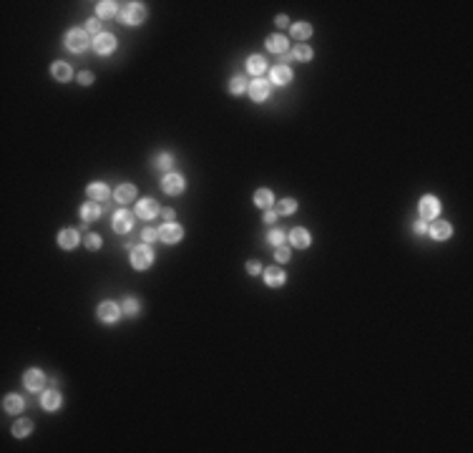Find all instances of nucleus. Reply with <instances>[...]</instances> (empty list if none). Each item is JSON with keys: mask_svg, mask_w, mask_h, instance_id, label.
<instances>
[{"mask_svg": "<svg viewBox=\"0 0 473 453\" xmlns=\"http://www.w3.org/2000/svg\"><path fill=\"white\" fill-rule=\"evenodd\" d=\"M119 15H121V20H124L126 25H138V23L146 18V8H143L141 3H129V5H124V10H121Z\"/></svg>", "mask_w": 473, "mask_h": 453, "instance_id": "obj_1", "label": "nucleus"}, {"mask_svg": "<svg viewBox=\"0 0 473 453\" xmlns=\"http://www.w3.org/2000/svg\"><path fill=\"white\" fill-rule=\"evenodd\" d=\"M66 46H68V51H73V53L86 51L88 48V33L86 30H70L66 36Z\"/></svg>", "mask_w": 473, "mask_h": 453, "instance_id": "obj_2", "label": "nucleus"}, {"mask_svg": "<svg viewBox=\"0 0 473 453\" xmlns=\"http://www.w3.org/2000/svg\"><path fill=\"white\" fill-rule=\"evenodd\" d=\"M181 237H184V229H181L179 224H174V222H166V224L159 229V239L166 242V245H176Z\"/></svg>", "mask_w": 473, "mask_h": 453, "instance_id": "obj_3", "label": "nucleus"}, {"mask_svg": "<svg viewBox=\"0 0 473 453\" xmlns=\"http://www.w3.org/2000/svg\"><path fill=\"white\" fill-rule=\"evenodd\" d=\"M151 262H154V252L149 247H134L131 250V264L136 269H146V267H151Z\"/></svg>", "mask_w": 473, "mask_h": 453, "instance_id": "obj_4", "label": "nucleus"}, {"mask_svg": "<svg viewBox=\"0 0 473 453\" xmlns=\"http://www.w3.org/2000/svg\"><path fill=\"white\" fill-rule=\"evenodd\" d=\"M438 212H441V201H438L435 196L428 194V196L420 199V217H423V219H435Z\"/></svg>", "mask_w": 473, "mask_h": 453, "instance_id": "obj_5", "label": "nucleus"}, {"mask_svg": "<svg viewBox=\"0 0 473 453\" xmlns=\"http://www.w3.org/2000/svg\"><path fill=\"white\" fill-rule=\"evenodd\" d=\"M93 48H96V53H101V56L116 51V36H111V33H101V36L93 41Z\"/></svg>", "mask_w": 473, "mask_h": 453, "instance_id": "obj_6", "label": "nucleus"}, {"mask_svg": "<svg viewBox=\"0 0 473 453\" xmlns=\"http://www.w3.org/2000/svg\"><path fill=\"white\" fill-rule=\"evenodd\" d=\"M247 91H249L252 101H265V98L270 96V83L262 81V78H254V81L247 86Z\"/></svg>", "mask_w": 473, "mask_h": 453, "instance_id": "obj_7", "label": "nucleus"}, {"mask_svg": "<svg viewBox=\"0 0 473 453\" xmlns=\"http://www.w3.org/2000/svg\"><path fill=\"white\" fill-rule=\"evenodd\" d=\"M121 307L116 305V302H101V307H98V318L103 320V323H116L119 318H121Z\"/></svg>", "mask_w": 473, "mask_h": 453, "instance_id": "obj_8", "label": "nucleus"}, {"mask_svg": "<svg viewBox=\"0 0 473 453\" xmlns=\"http://www.w3.org/2000/svg\"><path fill=\"white\" fill-rule=\"evenodd\" d=\"M161 187H164L166 194H181V192H184V177H179V174H166L164 182H161Z\"/></svg>", "mask_w": 473, "mask_h": 453, "instance_id": "obj_9", "label": "nucleus"}, {"mask_svg": "<svg viewBox=\"0 0 473 453\" xmlns=\"http://www.w3.org/2000/svg\"><path fill=\"white\" fill-rule=\"evenodd\" d=\"M136 214H138L141 219H151V217L159 214V204H156L154 199H141V201L136 204Z\"/></svg>", "mask_w": 473, "mask_h": 453, "instance_id": "obj_10", "label": "nucleus"}, {"mask_svg": "<svg viewBox=\"0 0 473 453\" xmlns=\"http://www.w3.org/2000/svg\"><path fill=\"white\" fill-rule=\"evenodd\" d=\"M23 380H25V388L33 390V393H35V390H41L43 386H46V375H43L41 370H35V368H33V370H28V373L23 375Z\"/></svg>", "mask_w": 473, "mask_h": 453, "instance_id": "obj_11", "label": "nucleus"}, {"mask_svg": "<svg viewBox=\"0 0 473 453\" xmlns=\"http://www.w3.org/2000/svg\"><path fill=\"white\" fill-rule=\"evenodd\" d=\"M270 78H272V83L274 86H287L289 81H292V71L287 68V65H274L272 68V73H270Z\"/></svg>", "mask_w": 473, "mask_h": 453, "instance_id": "obj_12", "label": "nucleus"}, {"mask_svg": "<svg viewBox=\"0 0 473 453\" xmlns=\"http://www.w3.org/2000/svg\"><path fill=\"white\" fill-rule=\"evenodd\" d=\"M131 224H134V217H131L129 212H116V214H114V229H116V232L124 234V232L131 229Z\"/></svg>", "mask_w": 473, "mask_h": 453, "instance_id": "obj_13", "label": "nucleus"}, {"mask_svg": "<svg viewBox=\"0 0 473 453\" xmlns=\"http://www.w3.org/2000/svg\"><path fill=\"white\" fill-rule=\"evenodd\" d=\"M265 280H267V285L270 287H282L284 285V269L282 267H267V272H265Z\"/></svg>", "mask_w": 473, "mask_h": 453, "instance_id": "obj_14", "label": "nucleus"}, {"mask_svg": "<svg viewBox=\"0 0 473 453\" xmlns=\"http://www.w3.org/2000/svg\"><path fill=\"white\" fill-rule=\"evenodd\" d=\"M116 201H119V204H131V201H136L134 184H121V187H116Z\"/></svg>", "mask_w": 473, "mask_h": 453, "instance_id": "obj_15", "label": "nucleus"}, {"mask_svg": "<svg viewBox=\"0 0 473 453\" xmlns=\"http://www.w3.org/2000/svg\"><path fill=\"white\" fill-rule=\"evenodd\" d=\"M289 242H292V247L305 250V247H310V234H307L302 227H297V229H292V232H289Z\"/></svg>", "mask_w": 473, "mask_h": 453, "instance_id": "obj_16", "label": "nucleus"}, {"mask_svg": "<svg viewBox=\"0 0 473 453\" xmlns=\"http://www.w3.org/2000/svg\"><path fill=\"white\" fill-rule=\"evenodd\" d=\"M41 405L46 410H58L61 408V393L58 390H46L43 398H41Z\"/></svg>", "mask_w": 473, "mask_h": 453, "instance_id": "obj_17", "label": "nucleus"}, {"mask_svg": "<svg viewBox=\"0 0 473 453\" xmlns=\"http://www.w3.org/2000/svg\"><path fill=\"white\" fill-rule=\"evenodd\" d=\"M51 76H53L56 81H70V78H73V71H70V65L68 63L58 61V63L51 65Z\"/></svg>", "mask_w": 473, "mask_h": 453, "instance_id": "obj_18", "label": "nucleus"}, {"mask_svg": "<svg viewBox=\"0 0 473 453\" xmlns=\"http://www.w3.org/2000/svg\"><path fill=\"white\" fill-rule=\"evenodd\" d=\"M108 187L106 184H101V182H93V184H88V196H91V201H103V199H108Z\"/></svg>", "mask_w": 473, "mask_h": 453, "instance_id": "obj_19", "label": "nucleus"}, {"mask_svg": "<svg viewBox=\"0 0 473 453\" xmlns=\"http://www.w3.org/2000/svg\"><path fill=\"white\" fill-rule=\"evenodd\" d=\"M78 239H81V237H78L76 229H63V232L58 234V245H61L63 250H73V247L78 245Z\"/></svg>", "mask_w": 473, "mask_h": 453, "instance_id": "obj_20", "label": "nucleus"}, {"mask_svg": "<svg viewBox=\"0 0 473 453\" xmlns=\"http://www.w3.org/2000/svg\"><path fill=\"white\" fill-rule=\"evenodd\" d=\"M430 237L433 239H448L451 237V224L448 222H435V224H430Z\"/></svg>", "mask_w": 473, "mask_h": 453, "instance_id": "obj_21", "label": "nucleus"}, {"mask_svg": "<svg viewBox=\"0 0 473 453\" xmlns=\"http://www.w3.org/2000/svg\"><path fill=\"white\" fill-rule=\"evenodd\" d=\"M3 408H5L8 413H20V410H23V398L15 395V393H10V395L3 398Z\"/></svg>", "mask_w": 473, "mask_h": 453, "instance_id": "obj_22", "label": "nucleus"}, {"mask_svg": "<svg viewBox=\"0 0 473 453\" xmlns=\"http://www.w3.org/2000/svg\"><path fill=\"white\" fill-rule=\"evenodd\" d=\"M81 217H83L86 222H93V219H98V217H101V206H98L96 201H88V204H83V206H81Z\"/></svg>", "mask_w": 473, "mask_h": 453, "instance_id": "obj_23", "label": "nucleus"}, {"mask_svg": "<svg viewBox=\"0 0 473 453\" xmlns=\"http://www.w3.org/2000/svg\"><path fill=\"white\" fill-rule=\"evenodd\" d=\"M267 48H270L272 53H282V56H284V51H287V38H284V36H270V38H267Z\"/></svg>", "mask_w": 473, "mask_h": 453, "instance_id": "obj_24", "label": "nucleus"}, {"mask_svg": "<svg viewBox=\"0 0 473 453\" xmlns=\"http://www.w3.org/2000/svg\"><path fill=\"white\" fill-rule=\"evenodd\" d=\"M254 204H257L260 209H270L272 204H274V196H272L270 189H260V192L254 194Z\"/></svg>", "mask_w": 473, "mask_h": 453, "instance_id": "obj_25", "label": "nucleus"}, {"mask_svg": "<svg viewBox=\"0 0 473 453\" xmlns=\"http://www.w3.org/2000/svg\"><path fill=\"white\" fill-rule=\"evenodd\" d=\"M310 36H312V25H310V23H295V25H292V38L305 41V38H310Z\"/></svg>", "mask_w": 473, "mask_h": 453, "instance_id": "obj_26", "label": "nucleus"}, {"mask_svg": "<svg viewBox=\"0 0 473 453\" xmlns=\"http://www.w3.org/2000/svg\"><path fill=\"white\" fill-rule=\"evenodd\" d=\"M265 68H267V63H265V58H262V56H249V61H247V71H249V73L260 76Z\"/></svg>", "mask_w": 473, "mask_h": 453, "instance_id": "obj_27", "label": "nucleus"}, {"mask_svg": "<svg viewBox=\"0 0 473 453\" xmlns=\"http://www.w3.org/2000/svg\"><path fill=\"white\" fill-rule=\"evenodd\" d=\"M30 431H33V423H30V421H25V418H23V421H18V423L13 426V436H15V438H25Z\"/></svg>", "mask_w": 473, "mask_h": 453, "instance_id": "obj_28", "label": "nucleus"}, {"mask_svg": "<svg viewBox=\"0 0 473 453\" xmlns=\"http://www.w3.org/2000/svg\"><path fill=\"white\" fill-rule=\"evenodd\" d=\"M114 15H116V3H108V0L98 3V18H114Z\"/></svg>", "mask_w": 473, "mask_h": 453, "instance_id": "obj_29", "label": "nucleus"}, {"mask_svg": "<svg viewBox=\"0 0 473 453\" xmlns=\"http://www.w3.org/2000/svg\"><path fill=\"white\" fill-rule=\"evenodd\" d=\"M292 58H297V61H310V58H312V48H310V46H295Z\"/></svg>", "mask_w": 473, "mask_h": 453, "instance_id": "obj_30", "label": "nucleus"}, {"mask_svg": "<svg viewBox=\"0 0 473 453\" xmlns=\"http://www.w3.org/2000/svg\"><path fill=\"white\" fill-rule=\"evenodd\" d=\"M247 86H249V83H247V81H244L242 76H234V78L229 81V91H232L234 96H237V93H242V91H244Z\"/></svg>", "mask_w": 473, "mask_h": 453, "instance_id": "obj_31", "label": "nucleus"}, {"mask_svg": "<svg viewBox=\"0 0 473 453\" xmlns=\"http://www.w3.org/2000/svg\"><path fill=\"white\" fill-rule=\"evenodd\" d=\"M297 209V201L295 199H282L279 204H277V214H292Z\"/></svg>", "mask_w": 473, "mask_h": 453, "instance_id": "obj_32", "label": "nucleus"}, {"mask_svg": "<svg viewBox=\"0 0 473 453\" xmlns=\"http://www.w3.org/2000/svg\"><path fill=\"white\" fill-rule=\"evenodd\" d=\"M86 33H93L96 38L101 36V20L98 18H91L88 23H86Z\"/></svg>", "mask_w": 473, "mask_h": 453, "instance_id": "obj_33", "label": "nucleus"}, {"mask_svg": "<svg viewBox=\"0 0 473 453\" xmlns=\"http://www.w3.org/2000/svg\"><path fill=\"white\" fill-rule=\"evenodd\" d=\"M121 307H124V312H126V315H136V312H138V302H136L134 297H126Z\"/></svg>", "mask_w": 473, "mask_h": 453, "instance_id": "obj_34", "label": "nucleus"}, {"mask_svg": "<svg viewBox=\"0 0 473 453\" xmlns=\"http://www.w3.org/2000/svg\"><path fill=\"white\" fill-rule=\"evenodd\" d=\"M171 166V154H159L156 156V169H169Z\"/></svg>", "mask_w": 473, "mask_h": 453, "instance_id": "obj_35", "label": "nucleus"}, {"mask_svg": "<svg viewBox=\"0 0 473 453\" xmlns=\"http://www.w3.org/2000/svg\"><path fill=\"white\" fill-rule=\"evenodd\" d=\"M141 239H143V242H156V239H159V232H156L154 227H149V229L141 232Z\"/></svg>", "mask_w": 473, "mask_h": 453, "instance_id": "obj_36", "label": "nucleus"}, {"mask_svg": "<svg viewBox=\"0 0 473 453\" xmlns=\"http://www.w3.org/2000/svg\"><path fill=\"white\" fill-rule=\"evenodd\" d=\"M86 247L96 252V250L101 247V237H98V234H88V237H86Z\"/></svg>", "mask_w": 473, "mask_h": 453, "instance_id": "obj_37", "label": "nucleus"}, {"mask_svg": "<svg viewBox=\"0 0 473 453\" xmlns=\"http://www.w3.org/2000/svg\"><path fill=\"white\" fill-rule=\"evenodd\" d=\"M270 242L274 245V247H279V245L284 242V234H282L279 229H272V232H270Z\"/></svg>", "mask_w": 473, "mask_h": 453, "instance_id": "obj_38", "label": "nucleus"}, {"mask_svg": "<svg viewBox=\"0 0 473 453\" xmlns=\"http://www.w3.org/2000/svg\"><path fill=\"white\" fill-rule=\"evenodd\" d=\"M78 83H81V86H91V83H93V73H88V71L78 73Z\"/></svg>", "mask_w": 473, "mask_h": 453, "instance_id": "obj_39", "label": "nucleus"}, {"mask_svg": "<svg viewBox=\"0 0 473 453\" xmlns=\"http://www.w3.org/2000/svg\"><path fill=\"white\" fill-rule=\"evenodd\" d=\"M260 269H262V264H260L257 259H249V262H247V272H249V274H260Z\"/></svg>", "mask_w": 473, "mask_h": 453, "instance_id": "obj_40", "label": "nucleus"}, {"mask_svg": "<svg viewBox=\"0 0 473 453\" xmlns=\"http://www.w3.org/2000/svg\"><path fill=\"white\" fill-rule=\"evenodd\" d=\"M287 259H289V250L279 245V247H277V262H287Z\"/></svg>", "mask_w": 473, "mask_h": 453, "instance_id": "obj_41", "label": "nucleus"}, {"mask_svg": "<svg viewBox=\"0 0 473 453\" xmlns=\"http://www.w3.org/2000/svg\"><path fill=\"white\" fill-rule=\"evenodd\" d=\"M277 222V212H265V224H274Z\"/></svg>", "mask_w": 473, "mask_h": 453, "instance_id": "obj_42", "label": "nucleus"}, {"mask_svg": "<svg viewBox=\"0 0 473 453\" xmlns=\"http://www.w3.org/2000/svg\"><path fill=\"white\" fill-rule=\"evenodd\" d=\"M415 232H428V224H425V219L415 222Z\"/></svg>", "mask_w": 473, "mask_h": 453, "instance_id": "obj_43", "label": "nucleus"}, {"mask_svg": "<svg viewBox=\"0 0 473 453\" xmlns=\"http://www.w3.org/2000/svg\"><path fill=\"white\" fill-rule=\"evenodd\" d=\"M274 23H277L279 28H282V25H287V15H277V18H274Z\"/></svg>", "mask_w": 473, "mask_h": 453, "instance_id": "obj_44", "label": "nucleus"}, {"mask_svg": "<svg viewBox=\"0 0 473 453\" xmlns=\"http://www.w3.org/2000/svg\"><path fill=\"white\" fill-rule=\"evenodd\" d=\"M161 214H164V219H169V222H171V219H174V212H171V209H164V212H161Z\"/></svg>", "mask_w": 473, "mask_h": 453, "instance_id": "obj_45", "label": "nucleus"}]
</instances>
